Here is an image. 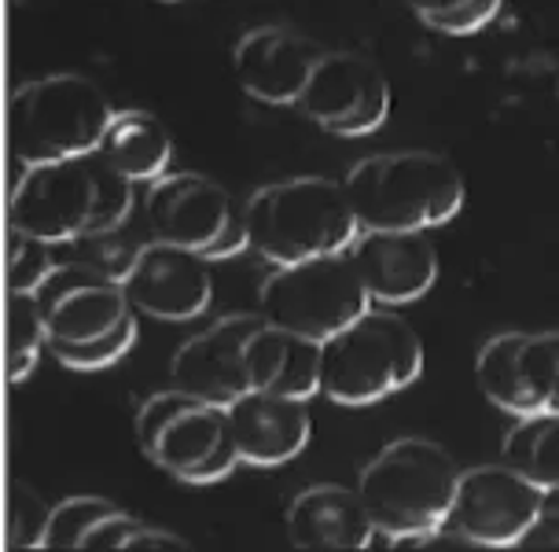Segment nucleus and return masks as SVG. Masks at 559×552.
Listing matches in <instances>:
<instances>
[{
    "label": "nucleus",
    "mask_w": 559,
    "mask_h": 552,
    "mask_svg": "<svg viewBox=\"0 0 559 552\" xmlns=\"http://www.w3.org/2000/svg\"><path fill=\"white\" fill-rule=\"evenodd\" d=\"M129 210L133 180L118 174L99 152H88L26 166L8 207V228L56 247L115 233L126 225Z\"/></svg>",
    "instance_id": "nucleus-1"
},
{
    "label": "nucleus",
    "mask_w": 559,
    "mask_h": 552,
    "mask_svg": "<svg viewBox=\"0 0 559 552\" xmlns=\"http://www.w3.org/2000/svg\"><path fill=\"white\" fill-rule=\"evenodd\" d=\"M48 354L74 373H96L122 361L136 343V306L118 273L99 266H56L37 291Z\"/></svg>",
    "instance_id": "nucleus-2"
},
{
    "label": "nucleus",
    "mask_w": 559,
    "mask_h": 552,
    "mask_svg": "<svg viewBox=\"0 0 559 552\" xmlns=\"http://www.w3.org/2000/svg\"><path fill=\"white\" fill-rule=\"evenodd\" d=\"M461 468L431 438H397L368 460L357 494L379 538L405 541L435 535L449 524Z\"/></svg>",
    "instance_id": "nucleus-3"
},
{
    "label": "nucleus",
    "mask_w": 559,
    "mask_h": 552,
    "mask_svg": "<svg viewBox=\"0 0 559 552\" xmlns=\"http://www.w3.org/2000/svg\"><path fill=\"white\" fill-rule=\"evenodd\" d=\"M247 236L265 262L292 266L306 258L343 255L361 236L346 185L328 177H292L247 199Z\"/></svg>",
    "instance_id": "nucleus-4"
},
{
    "label": "nucleus",
    "mask_w": 559,
    "mask_h": 552,
    "mask_svg": "<svg viewBox=\"0 0 559 552\" xmlns=\"http://www.w3.org/2000/svg\"><path fill=\"white\" fill-rule=\"evenodd\" d=\"M343 185L361 228L427 233L453 221L464 207V177L435 152L368 155L349 169Z\"/></svg>",
    "instance_id": "nucleus-5"
},
{
    "label": "nucleus",
    "mask_w": 559,
    "mask_h": 552,
    "mask_svg": "<svg viewBox=\"0 0 559 552\" xmlns=\"http://www.w3.org/2000/svg\"><path fill=\"white\" fill-rule=\"evenodd\" d=\"M115 110L82 74H48L19 85L8 104V148L23 166L99 152Z\"/></svg>",
    "instance_id": "nucleus-6"
},
{
    "label": "nucleus",
    "mask_w": 559,
    "mask_h": 552,
    "mask_svg": "<svg viewBox=\"0 0 559 552\" xmlns=\"http://www.w3.org/2000/svg\"><path fill=\"white\" fill-rule=\"evenodd\" d=\"M424 373V343L405 317L368 306L324 343L321 390L338 406H372L413 387Z\"/></svg>",
    "instance_id": "nucleus-7"
},
{
    "label": "nucleus",
    "mask_w": 559,
    "mask_h": 552,
    "mask_svg": "<svg viewBox=\"0 0 559 552\" xmlns=\"http://www.w3.org/2000/svg\"><path fill=\"white\" fill-rule=\"evenodd\" d=\"M136 442L144 457L192 486L222 483L243 460L236 449L228 406H214L181 387L152 395L140 406Z\"/></svg>",
    "instance_id": "nucleus-8"
},
{
    "label": "nucleus",
    "mask_w": 559,
    "mask_h": 552,
    "mask_svg": "<svg viewBox=\"0 0 559 552\" xmlns=\"http://www.w3.org/2000/svg\"><path fill=\"white\" fill-rule=\"evenodd\" d=\"M258 303H262L258 314L269 325L328 343L335 331H343L349 320H357L372 306V295L349 250H343V255L276 266V273H269L258 291Z\"/></svg>",
    "instance_id": "nucleus-9"
},
{
    "label": "nucleus",
    "mask_w": 559,
    "mask_h": 552,
    "mask_svg": "<svg viewBox=\"0 0 559 552\" xmlns=\"http://www.w3.org/2000/svg\"><path fill=\"white\" fill-rule=\"evenodd\" d=\"M147 228L155 239L188 247L210 262H225L251 247L247 207H239L228 188L203 174H163L147 188Z\"/></svg>",
    "instance_id": "nucleus-10"
},
{
    "label": "nucleus",
    "mask_w": 559,
    "mask_h": 552,
    "mask_svg": "<svg viewBox=\"0 0 559 552\" xmlns=\"http://www.w3.org/2000/svg\"><path fill=\"white\" fill-rule=\"evenodd\" d=\"M545 494L548 490L531 483L508 460L467 468L461 471L449 527L467 535L478 549H515L542 516Z\"/></svg>",
    "instance_id": "nucleus-11"
},
{
    "label": "nucleus",
    "mask_w": 559,
    "mask_h": 552,
    "mask_svg": "<svg viewBox=\"0 0 559 552\" xmlns=\"http://www.w3.org/2000/svg\"><path fill=\"white\" fill-rule=\"evenodd\" d=\"M298 107L324 133L368 137L391 115V82L372 59L357 52H324Z\"/></svg>",
    "instance_id": "nucleus-12"
},
{
    "label": "nucleus",
    "mask_w": 559,
    "mask_h": 552,
    "mask_svg": "<svg viewBox=\"0 0 559 552\" xmlns=\"http://www.w3.org/2000/svg\"><path fill=\"white\" fill-rule=\"evenodd\" d=\"M559 365V331H501L478 350L475 376L483 395L497 409L519 416H534L548 409L552 379Z\"/></svg>",
    "instance_id": "nucleus-13"
},
{
    "label": "nucleus",
    "mask_w": 559,
    "mask_h": 552,
    "mask_svg": "<svg viewBox=\"0 0 559 552\" xmlns=\"http://www.w3.org/2000/svg\"><path fill=\"white\" fill-rule=\"evenodd\" d=\"M118 277L140 314L158 320H192L214 298L210 258L155 236L129 258Z\"/></svg>",
    "instance_id": "nucleus-14"
},
{
    "label": "nucleus",
    "mask_w": 559,
    "mask_h": 552,
    "mask_svg": "<svg viewBox=\"0 0 559 552\" xmlns=\"http://www.w3.org/2000/svg\"><path fill=\"white\" fill-rule=\"evenodd\" d=\"M262 325V314H233L214 320L174 354V368H169L174 387L203 401H214V406H233L239 395L251 390L247 343Z\"/></svg>",
    "instance_id": "nucleus-15"
},
{
    "label": "nucleus",
    "mask_w": 559,
    "mask_h": 552,
    "mask_svg": "<svg viewBox=\"0 0 559 552\" xmlns=\"http://www.w3.org/2000/svg\"><path fill=\"white\" fill-rule=\"evenodd\" d=\"M324 52L292 26H254L239 37L233 67L247 96L269 107L298 104Z\"/></svg>",
    "instance_id": "nucleus-16"
},
{
    "label": "nucleus",
    "mask_w": 559,
    "mask_h": 552,
    "mask_svg": "<svg viewBox=\"0 0 559 552\" xmlns=\"http://www.w3.org/2000/svg\"><path fill=\"white\" fill-rule=\"evenodd\" d=\"M368 295L379 306H408L435 287L438 250L424 233H391V228H361L349 247Z\"/></svg>",
    "instance_id": "nucleus-17"
},
{
    "label": "nucleus",
    "mask_w": 559,
    "mask_h": 552,
    "mask_svg": "<svg viewBox=\"0 0 559 552\" xmlns=\"http://www.w3.org/2000/svg\"><path fill=\"white\" fill-rule=\"evenodd\" d=\"M233 420L236 449L247 465L276 468L287 465L306 449L313 435V420H309V398L273 395V390H247L228 406Z\"/></svg>",
    "instance_id": "nucleus-18"
},
{
    "label": "nucleus",
    "mask_w": 559,
    "mask_h": 552,
    "mask_svg": "<svg viewBox=\"0 0 559 552\" xmlns=\"http://www.w3.org/2000/svg\"><path fill=\"white\" fill-rule=\"evenodd\" d=\"M379 535L372 516H368L357 486L321 483L302 490L292 508H287V538L295 549L313 552H349L368 549Z\"/></svg>",
    "instance_id": "nucleus-19"
},
{
    "label": "nucleus",
    "mask_w": 559,
    "mask_h": 552,
    "mask_svg": "<svg viewBox=\"0 0 559 552\" xmlns=\"http://www.w3.org/2000/svg\"><path fill=\"white\" fill-rule=\"evenodd\" d=\"M321 357H324V343L298 336V331L276 328L265 320L251 336V343H247L251 390L313 398L321 390Z\"/></svg>",
    "instance_id": "nucleus-20"
},
{
    "label": "nucleus",
    "mask_w": 559,
    "mask_h": 552,
    "mask_svg": "<svg viewBox=\"0 0 559 552\" xmlns=\"http://www.w3.org/2000/svg\"><path fill=\"white\" fill-rule=\"evenodd\" d=\"M147 524L104 497H67L52 508L45 549H85V552H133Z\"/></svg>",
    "instance_id": "nucleus-21"
},
{
    "label": "nucleus",
    "mask_w": 559,
    "mask_h": 552,
    "mask_svg": "<svg viewBox=\"0 0 559 552\" xmlns=\"http://www.w3.org/2000/svg\"><path fill=\"white\" fill-rule=\"evenodd\" d=\"M99 155L133 185H152L174 158V140H169V129L147 110H118L107 126Z\"/></svg>",
    "instance_id": "nucleus-22"
},
{
    "label": "nucleus",
    "mask_w": 559,
    "mask_h": 552,
    "mask_svg": "<svg viewBox=\"0 0 559 552\" xmlns=\"http://www.w3.org/2000/svg\"><path fill=\"white\" fill-rule=\"evenodd\" d=\"M504 460L542 490H559V413L519 416L504 435Z\"/></svg>",
    "instance_id": "nucleus-23"
},
{
    "label": "nucleus",
    "mask_w": 559,
    "mask_h": 552,
    "mask_svg": "<svg viewBox=\"0 0 559 552\" xmlns=\"http://www.w3.org/2000/svg\"><path fill=\"white\" fill-rule=\"evenodd\" d=\"M48 350L41 303L29 291H8V379L23 384Z\"/></svg>",
    "instance_id": "nucleus-24"
},
{
    "label": "nucleus",
    "mask_w": 559,
    "mask_h": 552,
    "mask_svg": "<svg viewBox=\"0 0 559 552\" xmlns=\"http://www.w3.org/2000/svg\"><path fill=\"white\" fill-rule=\"evenodd\" d=\"M408 8L438 34H475L501 12V0H408Z\"/></svg>",
    "instance_id": "nucleus-25"
},
{
    "label": "nucleus",
    "mask_w": 559,
    "mask_h": 552,
    "mask_svg": "<svg viewBox=\"0 0 559 552\" xmlns=\"http://www.w3.org/2000/svg\"><path fill=\"white\" fill-rule=\"evenodd\" d=\"M52 508L26 483L8 486V549H45Z\"/></svg>",
    "instance_id": "nucleus-26"
},
{
    "label": "nucleus",
    "mask_w": 559,
    "mask_h": 552,
    "mask_svg": "<svg viewBox=\"0 0 559 552\" xmlns=\"http://www.w3.org/2000/svg\"><path fill=\"white\" fill-rule=\"evenodd\" d=\"M8 291H29L37 295L41 284L52 277V269L59 266L52 258V244L26 233H15L8 228Z\"/></svg>",
    "instance_id": "nucleus-27"
},
{
    "label": "nucleus",
    "mask_w": 559,
    "mask_h": 552,
    "mask_svg": "<svg viewBox=\"0 0 559 552\" xmlns=\"http://www.w3.org/2000/svg\"><path fill=\"white\" fill-rule=\"evenodd\" d=\"M519 549H559V490H548L542 516L534 519L531 535Z\"/></svg>",
    "instance_id": "nucleus-28"
},
{
    "label": "nucleus",
    "mask_w": 559,
    "mask_h": 552,
    "mask_svg": "<svg viewBox=\"0 0 559 552\" xmlns=\"http://www.w3.org/2000/svg\"><path fill=\"white\" fill-rule=\"evenodd\" d=\"M548 409L559 413V365H556V379H552V395H548Z\"/></svg>",
    "instance_id": "nucleus-29"
}]
</instances>
